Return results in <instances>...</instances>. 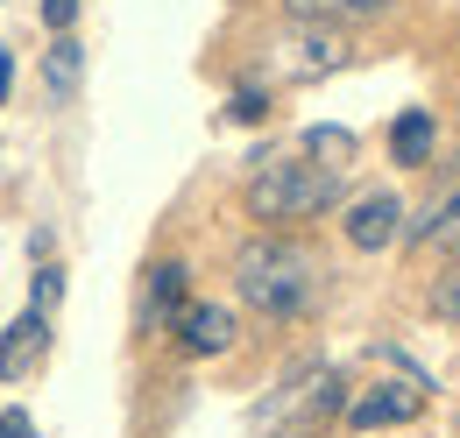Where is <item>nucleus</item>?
I'll return each mask as SVG.
<instances>
[{
  "label": "nucleus",
  "mask_w": 460,
  "mask_h": 438,
  "mask_svg": "<svg viewBox=\"0 0 460 438\" xmlns=\"http://www.w3.org/2000/svg\"><path fill=\"white\" fill-rule=\"evenodd\" d=\"M290 22H354V14H376L390 0H284Z\"/></svg>",
  "instance_id": "obj_12"
},
{
  "label": "nucleus",
  "mask_w": 460,
  "mask_h": 438,
  "mask_svg": "<svg viewBox=\"0 0 460 438\" xmlns=\"http://www.w3.org/2000/svg\"><path fill=\"white\" fill-rule=\"evenodd\" d=\"M341 417H347V432H397V425H418L425 417V382L418 375H403V382H361V389H347V403H341Z\"/></svg>",
  "instance_id": "obj_5"
},
{
  "label": "nucleus",
  "mask_w": 460,
  "mask_h": 438,
  "mask_svg": "<svg viewBox=\"0 0 460 438\" xmlns=\"http://www.w3.org/2000/svg\"><path fill=\"white\" fill-rule=\"evenodd\" d=\"M184 290H191V269H184V262H156V269H149V297H142V319H149V326H171L177 311L191 304Z\"/></svg>",
  "instance_id": "obj_11"
},
{
  "label": "nucleus",
  "mask_w": 460,
  "mask_h": 438,
  "mask_svg": "<svg viewBox=\"0 0 460 438\" xmlns=\"http://www.w3.org/2000/svg\"><path fill=\"white\" fill-rule=\"evenodd\" d=\"M397 233H403V198L397 191H361V198L347 206V241H354L361 255L397 248Z\"/></svg>",
  "instance_id": "obj_6"
},
{
  "label": "nucleus",
  "mask_w": 460,
  "mask_h": 438,
  "mask_svg": "<svg viewBox=\"0 0 460 438\" xmlns=\"http://www.w3.org/2000/svg\"><path fill=\"white\" fill-rule=\"evenodd\" d=\"M7 85H14V50L0 43V100H7Z\"/></svg>",
  "instance_id": "obj_20"
},
{
  "label": "nucleus",
  "mask_w": 460,
  "mask_h": 438,
  "mask_svg": "<svg viewBox=\"0 0 460 438\" xmlns=\"http://www.w3.org/2000/svg\"><path fill=\"white\" fill-rule=\"evenodd\" d=\"M78 64H85V57H78V43H71V36H58V43H50V71H43L58 100H71V92H78Z\"/></svg>",
  "instance_id": "obj_14"
},
{
  "label": "nucleus",
  "mask_w": 460,
  "mask_h": 438,
  "mask_svg": "<svg viewBox=\"0 0 460 438\" xmlns=\"http://www.w3.org/2000/svg\"><path fill=\"white\" fill-rule=\"evenodd\" d=\"M270 64H277V78L312 85V78L347 71V64H354V43H347L341 22H290L284 36H277V50H270Z\"/></svg>",
  "instance_id": "obj_4"
},
{
  "label": "nucleus",
  "mask_w": 460,
  "mask_h": 438,
  "mask_svg": "<svg viewBox=\"0 0 460 438\" xmlns=\"http://www.w3.org/2000/svg\"><path fill=\"white\" fill-rule=\"evenodd\" d=\"M425 311L439 319V326H460V262L447 276H432V290H425Z\"/></svg>",
  "instance_id": "obj_15"
},
{
  "label": "nucleus",
  "mask_w": 460,
  "mask_h": 438,
  "mask_svg": "<svg viewBox=\"0 0 460 438\" xmlns=\"http://www.w3.org/2000/svg\"><path fill=\"white\" fill-rule=\"evenodd\" d=\"M227 120H241V127L270 120V85H234V100H227Z\"/></svg>",
  "instance_id": "obj_16"
},
{
  "label": "nucleus",
  "mask_w": 460,
  "mask_h": 438,
  "mask_svg": "<svg viewBox=\"0 0 460 438\" xmlns=\"http://www.w3.org/2000/svg\"><path fill=\"white\" fill-rule=\"evenodd\" d=\"M0 438H36V417L29 410H0Z\"/></svg>",
  "instance_id": "obj_19"
},
{
  "label": "nucleus",
  "mask_w": 460,
  "mask_h": 438,
  "mask_svg": "<svg viewBox=\"0 0 460 438\" xmlns=\"http://www.w3.org/2000/svg\"><path fill=\"white\" fill-rule=\"evenodd\" d=\"M171 326L184 339V354H199V361H220V354H234V339H241V319H234L227 304H184Z\"/></svg>",
  "instance_id": "obj_7"
},
{
  "label": "nucleus",
  "mask_w": 460,
  "mask_h": 438,
  "mask_svg": "<svg viewBox=\"0 0 460 438\" xmlns=\"http://www.w3.org/2000/svg\"><path fill=\"white\" fill-rule=\"evenodd\" d=\"M447 170H454V177H460V156H454V163H447Z\"/></svg>",
  "instance_id": "obj_21"
},
{
  "label": "nucleus",
  "mask_w": 460,
  "mask_h": 438,
  "mask_svg": "<svg viewBox=\"0 0 460 438\" xmlns=\"http://www.w3.org/2000/svg\"><path fill=\"white\" fill-rule=\"evenodd\" d=\"M341 403H347V382L333 368H319V375H297L290 389H277L270 410H262V425L277 438H319L333 417H341Z\"/></svg>",
  "instance_id": "obj_3"
},
{
  "label": "nucleus",
  "mask_w": 460,
  "mask_h": 438,
  "mask_svg": "<svg viewBox=\"0 0 460 438\" xmlns=\"http://www.w3.org/2000/svg\"><path fill=\"white\" fill-rule=\"evenodd\" d=\"M347 198V170H326L312 156H277L248 177V213L270 219V226H297V219H319Z\"/></svg>",
  "instance_id": "obj_2"
},
{
  "label": "nucleus",
  "mask_w": 460,
  "mask_h": 438,
  "mask_svg": "<svg viewBox=\"0 0 460 438\" xmlns=\"http://www.w3.org/2000/svg\"><path fill=\"white\" fill-rule=\"evenodd\" d=\"M454 432H460V417H454Z\"/></svg>",
  "instance_id": "obj_22"
},
{
  "label": "nucleus",
  "mask_w": 460,
  "mask_h": 438,
  "mask_svg": "<svg viewBox=\"0 0 460 438\" xmlns=\"http://www.w3.org/2000/svg\"><path fill=\"white\" fill-rule=\"evenodd\" d=\"M305 156L326 170H347V156H354V135L347 127H305Z\"/></svg>",
  "instance_id": "obj_13"
},
{
  "label": "nucleus",
  "mask_w": 460,
  "mask_h": 438,
  "mask_svg": "<svg viewBox=\"0 0 460 438\" xmlns=\"http://www.w3.org/2000/svg\"><path fill=\"white\" fill-rule=\"evenodd\" d=\"M234 290H241V304H255L262 319H305V311H319V297H326V262L305 248V241H248L241 255H234Z\"/></svg>",
  "instance_id": "obj_1"
},
{
  "label": "nucleus",
  "mask_w": 460,
  "mask_h": 438,
  "mask_svg": "<svg viewBox=\"0 0 460 438\" xmlns=\"http://www.w3.org/2000/svg\"><path fill=\"white\" fill-rule=\"evenodd\" d=\"M78 7H85V0H43V29H58V36H71V22H78Z\"/></svg>",
  "instance_id": "obj_18"
},
{
  "label": "nucleus",
  "mask_w": 460,
  "mask_h": 438,
  "mask_svg": "<svg viewBox=\"0 0 460 438\" xmlns=\"http://www.w3.org/2000/svg\"><path fill=\"white\" fill-rule=\"evenodd\" d=\"M43 354H50V311H22L14 326L0 332V382H22V375H36L43 368Z\"/></svg>",
  "instance_id": "obj_8"
},
{
  "label": "nucleus",
  "mask_w": 460,
  "mask_h": 438,
  "mask_svg": "<svg viewBox=\"0 0 460 438\" xmlns=\"http://www.w3.org/2000/svg\"><path fill=\"white\" fill-rule=\"evenodd\" d=\"M403 248H460V191H447L439 206H425L418 219H403Z\"/></svg>",
  "instance_id": "obj_10"
},
{
  "label": "nucleus",
  "mask_w": 460,
  "mask_h": 438,
  "mask_svg": "<svg viewBox=\"0 0 460 438\" xmlns=\"http://www.w3.org/2000/svg\"><path fill=\"white\" fill-rule=\"evenodd\" d=\"M432 149H439L432 107H403L397 120H390V163L397 170H432Z\"/></svg>",
  "instance_id": "obj_9"
},
{
  "label": "nucleus",
  "mask_w": 460,
  "mask_h": 438,
  "mask_svg": "<svg viewBox=\"0 0 460 438\" xmlns=\"http://www.w3.org/2000/svg\"><path fill=\"white\" fill-rule=\"evenodd\" d=\"M58 297H64V269H58V262H36V276H29V304H36V311H58Z\"/></svg>",
  "instance_id": "obj_17"
}]
</instances>
